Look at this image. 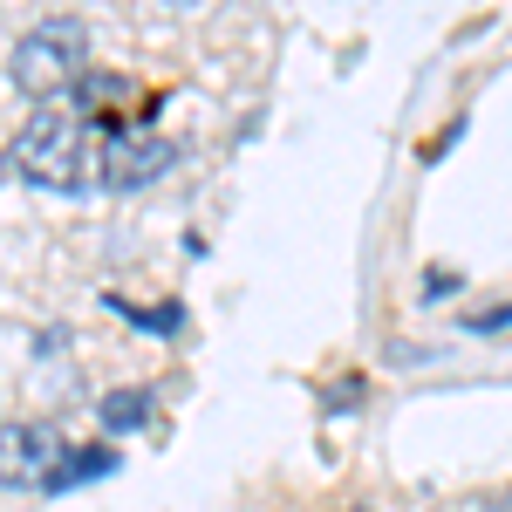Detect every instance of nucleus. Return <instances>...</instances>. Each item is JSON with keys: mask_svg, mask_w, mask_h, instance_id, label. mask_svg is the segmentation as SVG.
<instances>
[{"mask_svg": "<svg viewBox=\"0 0 512 512\" xmlns=\"http://www.w3.org/2000/svg\"><path fill=\"white\" fill-rule=\"evenodd\" d=\"M117 315H130V321H144V328H158V335H178V308H137V301H117Z\"/></svg>", "mask_w": 512, "mask_h": 512, "instance_id": "0eeeda50", "label": "nucleus"}, {"mask_svg": "<svg viewBox=\"0 0 512 512\" xmlns=\"http://www.w3.org/2000/svg\"><path fill=\"white\" fill-rule=\"evenodd\" d=\"M117 465V451H103V444H89V451H69V465H62V485L55 492H69V485H82V478H103Z\"/></svg>", "mask_w": 512, "mask_h": 512, "instance_id": "423d86ee", "label": "nucleus"}, {"mask_svg": "<svg viewBox=\"0 0 512 512\" xmlns=\"http://www.w3.org/2000/svg\"><path fill=\"white\" fill-rule=\"evenodd\" d=\"M0 178H7V158H0Z\"/></svg>", "mask_w": 512, "mask_h": 512, "instance_id": "6e6552de", "label": "nucleus"}, {"mask_svg": "<svg viewBox=\"0 0 512 512\" xmlns=\"http://www.w3.org/2000/svg\"><path fill=\"white\" fill-rule=\"evenodd\" d=\"M158 171H171V144H164L158 130H117L103 144V185H117V192L151 185Z\"/></svg>", "mask_w": 512, "mask_h": 512, "instance_id": "20e7f679", "label": "nucleus"}, {"mask_svg": "<svg viewBox=\"0 0 512 512\" xmlns=\"http://www.w3.org/2000/svg\"><path fill=\"white\" fill-rule=\"evenodd\" d=\"M82 62H89V35H82V21H41L28 35L14 41V55H7V82L28 96V103H48V96H62V89H76L82 82Z\"/></svg>", "mask_w": 512, "mask_h": 512, "instance_id": "f03ea898", "label": "nucleus"}, {"mask_svg": "<svg viewBox=\"0 0 512 512\" xmlns=\"http://www.w3.org/2000/svg\"><path fill=\"white\" fill-rule=\"evenodd\" d=\"M349 512H369V506H349Z\"/></svg>", "mask_w": 512, "mask_h": 512, "instance_id": "1a4fd4ad", "label": "nucleus"}, {"mask_svg": "<svg viewBox=\"0 0 512 512\" xmlns=\"http://www.w3.org/2000/svg\"><path fill=\"white\" fill-rule=\"evenodd\" d=\"M62 465H69V437L55 424H7L0 431V485L14 492H55L62 485Z\"/></svg>", "mask_w": 512, "mask_h": 512, "instance_id": "7ed1b4c3", "label": "nucleus"}, {"mask_svg": "<svg viewBox=\"0 0 512 512\" xmlns=\"http://www.w3.org/2000/svg\"><path fill=\"white\" fill-rule=\"evenodd\" d=\"M151 417H158V390H151V383L103 396V424H110V431H144Z\"/></svg>", "mask_w": 512, "mask_h": 512, "instance_id": "39448f33", "label": "nucleus"}, {"mask_svg": "<svg viewBox=\"0 0 512 512\" xmlns=\"http://www.w3.org/2000/svg\"><path fill=\"white\" fill-rule=\"evenodd\" d=\"M14 171H28L48 192H76L89 171H103V151H96V137H89L82 117L41 110V117H28L21 137H14Z\"/></svg>", "mask_w": 512, "mask_h": 512, "instance_id": "f257e3e1", "label": "nucleus"}]
</instances>
